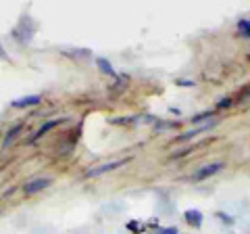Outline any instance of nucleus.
<instances>
[{
  "instance_id": "f257e3e1",
  "label": "nucleus",
  "mask_w": 250,
  "mask_h": 234,
  "mask_svg": "<svg viewBox=\"0 0 250 234\" xmlns=\"http://www.w3.org/2000/svg\"><path fill=\"white\" fill-rule=\"evenodd\" d=\"M127 163H129V159H117V161H111V163H104V165H98V167L88 169L83 174V178H98V176L106 174V171H113V169H119L123 165H127Z\"/></svg>"
},
{
  "instance_id": "f03ea898",
  "label": "nucleus",
  "mask_w": 250,
  "mask_h": 234,
  "mask_svg": "<svg viewBox=\"0 0 250 234\" xmlns=\"http://www.w3.org/2000/svg\"><path fill=\"white\" fill-rule=\"evenodd\" d=\"M50 184H52V178H38V180H31V182H27L25 186H23V192H25L27 197H31V194H38L44 188H48Z\"/></svg>"
},
{
  "instance_id": "7ed1b4c3",
  "label": "nucleus",
  "mask_w": 250,
  "mask_h": 234,
  "mask_svg": "<svg viewBox=\"0 0 250 234\" xmlns=\"http://www.w3.org/2000/svg\"><path fill=\"white\" fill-rule=\"evenodd\" d=\"M61 123H65V117H61V119H50V121H46L44 123V126L40 128V130H38L36 132V134L34 136H31L29 140H27V144H34V142H38V140H40V138H44L46 134H48V132L50 130H54V128H57V126H61Z\"/></svg>"
},
{
  "instance_id": "20e7f679",
  "label": "nucleus",
  "mask_w": 250,
  "mask_h": 234,
  "mask_svg": "<svg viewBox=\"0 0 250 234\" xmlns=\"http://www.w3.org/2000/svg\"><path fill=\"white\" fill-rule=\"evenodd\" d=\"M219 169H223V163H221V161H217V163H208V165L200 167V169L196 171V174H194V180H196V182L207 180L208 176H215Z\"/></svg>"
},
{
  "instance_id": "39448f33",
  "label": "nucleus",
  "mask_w": 250,
  "mask_h": 234,
  "mask_svg": "<svg viewBox=\"0 0 250 234\" xmlns=\"http://www.w3.org/2000/svg\"><path fill=\"white\" fill-rule=\"evenodd\" d=\"M42 103V96L40 94H29V96H21V98H15L11 107L13 109H27V107H36Z\"/></svg>"
},
{
  "instance_id": "423d86ee",
  "label": "nucleus",
  "mask_w": 250,
  "mask_h": 234,
  "mask_svg": "<svg viewBox=\"0 0 250 234\" xmlns=\"http://www.w3.org/2000/svg\"><path fill=\"white\" fill-rule=\"evenodd\" d=\"M17 29H23V34H25V36H23V42H25V44L31 42V36H34V32H36V25L31 23L29 17H23V21L19 23Z\"/></svg>"
},
{
  "instance_id": "0eeeda50",
  "label": "nucleus",
  "mask_w": 250,
  "mask_h": 234,
  "mask_svg": "<svg viewBox=\"0 0 250 234\" xmlns=\"http://www.w3.org/2000/svg\"><path fill=\"white\" fill-rule=\"evenodd\" d=\"M184 217H186V222H188V224L194 226V228H200V226H202V220H205L198 209H188V211L184 213Z\"/></svg>"
},
{
  "instance_id": "6e6552de",
  "label": "nucleus",
  "mask_w": 250,
  "mask_h": 234,
  "mask_svg": "<svg viewBox=\"0 0 250 234\" xmlns=\"http://www.w3.org/2000/svg\"><path fill=\"white\" fill-rule=\"evenodd\" d=\"M210 126H215V121H213V123H207V126H200V128H196V130L184 132L182 136H177V138H175V142H186V140H192L194 136H198V134H202V132H207Z\"/></svg>"
},
{
  "instance_id": "1a4fd4ad",
  "label": "nucleus",
  "mask_w": 250,
  "mask_h": 234,
  "mask_svg": "<svg viewBox=\"0 0 250 234\" xmlns=\"http://www.w3.org/2000/svg\"><path fill=\"white\" fill-rule=\"evenodd\" d=\"M21 130H23V123H17V126H13L9 132H6V136H4V140H2V149H9V146L15 142L17 134H21Z\"/></svg>"
},
{
  "instance_id": "9d476101",
  "label": "nucleus",
  "mask_w": 250,
  "mask_h": 234,
  "mask_svg": "<svg viewBox=\"0 0 250 234\" xmlns=\"http://www.w3.org/2000/svg\"><path fill=\"white\" fill-rule=\"evenodd\" d=\"M96 65H98V69H100V71H103V73H108V75L117 77V71H115L113 65L108 63V61H106L104 57H98V59H96Z\"/></svg>"
},
{
  "instance_id": "9b49d317",
  "label": "nucleus",
  "mask_w": 250,
  "mask_h": 234,
  "mask_svg": "<svg viewBox=\"0 0 250 234\" xmlns=\"http://www.w3.org/2000/svg\"><path fill=\"white\" fill-rule=\"evenodd\" d=\"M238 32L242 38H250V21L248 19H240L238 21Z\"/></svg>"
},
{
  "instance_id": "f8f14e48",
  "label": "nucleus",
  "mask_w": 250,
  "mask_h": 234,
  "mask_svg": "<svg viewBox=\"0 0 250 234\" xmlns=\"http://www.w3.org/2000/svg\"><path fill=\"white\" fill-rule=\"evenodd\" d=\"M215 115V111H210V109H207V111H202V113H198V115H194L192 117V123H200V121H205V119H208V117H213Z\"/></svg>"
},
{
  "instance_id": "ddd939ff",
  "label": "nucleus",
  "mask_w": 250,
  "mask_h": 234,
  "mask_svg": "<svg viewBox=\"0 0 250 234\" xmlns=\"http://www.w3.org/2000/svg\"><path fill=\"white\" fill-rule=\"evenodd\" d=\"M154 234H179V230L175 228V226H169V228H161V226H159Z\"/></svg>"
},
{
  "instance_id": "4468645a",
  "label": "nucleus",
  "mask_w": 250,
  "mask_h": 234,
  "mask_svg": "<svg viewBox=\"0 0 250 234\" xmlns=\"http://www.w3.org/2000/svg\"><path fill=\"white\" fill-rule=\"evenodd\" d=\"M217 217H221V222H223V224H228V226H231V224H233V217H231V215H225V213H217Z\"/></svg>"
},
{
  "instance_id": "2eb2a0df",
  "label": "nucleus",
  "mask_w": 250,
  "mask_h": 234,
  "mask_svg": "<svg viewBox=\"0 0 250 234\" xmlns=\"http://www.w3.org/2000/svg\"><path fill=\"white\" fill-rule=\"evenodd\" d=\"M217 107H219V109H228V107H231V98H221Z\"/></svg>"
},
{
  "instance_id": "dca6fc26",
  "label": "nucleus",
  "mask_w": 250,
  "mask_h": 234,
  "mask_svg": "<svg viewBox=\"0 0 250 234\" xmlns=\"http://www.w3.org/2000/svg\"><path fill=\"white\" fill-rule=\"evenodd\" d=\"M177 84L184 86V88H192V86H194V82H190V80H177Z\"/></svg>"
},
{
  "instance_id": "f3484780",
  "label": "nucleus",
  "mask_w": 250,
  "mask_h": 234,
  "mask_svg": "<svg viewBox=\"0 0 250 234\" xmlns=\"http://www.w3.org/2000/svg\"><path fill=\"white\" fill-rule=\"evenodd\" d=\"M0 59H4V61H6V59H9V54H6V52H4V48H2V44H0Z\"/></svg>"
}]
</instances>
